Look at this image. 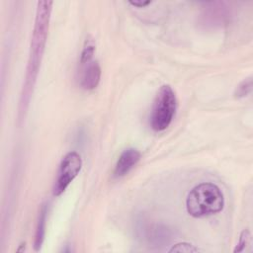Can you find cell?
I'll list each match as a JSON object with an SVG mask.
<instances>
[{"label": "cell", "instance_id": "obj_1", "mask_svg": "<svg viewBox=\"0 0 253 253\" xmlns=\"http://www.w3.org/2000/svg\"><path fill=\"white\" fill-rule=\"evenodd\" d=\"M223 207V194L213 183H201L195 186L186 199L187 212L196 218L215 214L221 211Z\"/></svg>", "mask_w": 253, "mask_h": 253}, {"label": "cell", "instance_id": "obj_2", "mask_svg": "<svg viewBox=\"0 0 253 253\" xmlns=\"http://www.w3.org/2000/svg\"><path fill=\"white\" fill-rule=\"evenodd\" d=\"M52 2L42 1L38 3L36 26L34 31V37L31 45V55L29 61L28 79L27 83L31 80H35L37 75V70L39 63L41 61V56L43 51V46L46 38V32L48 29V21L50 15V8Z\"/></svg>", "mask_w": 253, "mask_h": 253}, {"label": "cell", "instance_id": "obj_3", "mask_svg": "<svg viewBox=\"0 0 253 253\" xmlns=\"http://www.w3.org/2000/svg\"><path fill=\"white\" fill-rule=\"evenodd\" d=\"M177 98L175 92L169 85L160 87L150 115V126L155 131H162L166 129L176 113Z\"/></svg>", "mask_w": 253, "mask_h": 253}, {"label": "cell", "instance_id": "obj_4", "mask_svg": "<svg viewBox=\"0 0 253 253\" xmlns=\"http://www.w3.org/2000/svg\"><path fill=\"white\" fill-rule=\"evenodd\" d=\"M82 167V159L79 153L76 151H70L62 158L57 176L54 181L52 193L54 196L61 195L74 178L79 174Z\"/></svg>", "mask_w": 253, "mask_h": 253}, {"label": "cell", "instance_id": "obj_5", "mask_svg": "<svg viewBox=\"0 0 253 253\" xmlns=\"http://www.w3.org/2000/svg\"><path fill=\"white\" fill-rule=\"evenodd\" d=\"M81 68L79 71V84L85 90H92L96 88L101 79V67L98 61L93 59L80 63Z\"/></svg>", "mask_w": 253, "mask_h": 253}, {"label": "cell", "instance_id": "obj_6", "mask_svg": "<svg viewBox=\"0 0 253 253\" xmlns=\"http://www.w3.org/2000/svg\"><path fill=\"white\" fill-rule=\"evenodd\" d=\"M139 159H140V153L137 149L132 147L125 149L121 153L115 165V169L113 172L114 177L120 178L126 175L135 166V164L139 161Z\"/></svg>", "mask_w": 253, "mask_h": 253}, {"label": "cell", "instance_id": "obj_7", "mask_svg": "<svg viewBox=\"0 0 253 253\" xmlns=\"http://www.w3.org/2000/svg\"><path fill=\"white\" fill-rule=\"evenodd\" d=\"M45 215H46V208H45V206H42V208L40 211L36 235H35V249L36 250H39L41 248L42 241H43V237H44V233H45Z\"/></svg>", "mask_w": 253, "mask_h": 253}, {"label": "cell", "instance_id": "obj_8", "mask_svg": "<svg viewBox=\"0 0 253 253\" xmlns=\"http://www.w3.org/2000/svg\"><path fill=\"white\" fill-rule=\"evenodd\" d=\"M252 91V79L251 77H248L244 79L242 82H240L234 91V96L236 98H243L248 96Z\"/></svg>", "mask_w": 253, "mask_h": 253}, {"label": "cell", "instance_id": "obj_9", "mask_svg": "<svg viewBox=\"0 0 253 253\" xmlns=\"http://www.w3.org/2000/svg\"><path fill=\"white\" fill-rule=\"evenodd\" d=\"M95 52V44L92 40H87L85 42L84 47L82 49L81 55H80V63H85L93 59V55Z\"/></svg>", "mask_w": 253, "mask_h": 253}, {"label": "cell", "instance_id": "obj_10", "mask_svg": "<svg viewBox=\"0 0 253 253\" xmlns=\"http://www.w3.org/2000/svg\"><path fill=\"white\" fill-rule=\"evenodd\" d=\"M201 251L198 247H196L195 245L188 243V242H180L177 243L175 245L172 246V248L169 250L170 253L173 252H179V253H195V252H199Z\"/></svg>", "mask_w": 253, "mask_h": 253}, {"label": "cell", "instance_id": "obj_11", "mask_svg": "<svg viewBox=\"0 0 253 253\" xmlns=\"http://www.w3.org/2000/svg\"><path fill=\"white\" fill-rule=\"evenodd\" d=\"M250 240H251V233H250V230L249 229H244L242 230V232L240 233V236H239V240H238V243L236 245V247L234 248L233 252L234 253H238V252H242L245 247L247 245H249L250 243Z\"/></svg>", "mask_w": 253, "mask_h": 253}, {"label": "cell", "instance_id": "obj_12", "mask_svg": "<svg viewBox=\"0 0 253 253\" xmlns=\"http://www.w3.org/2000/svg\"><path fill=\"white\" fill-rule=\"evenodd\" d=\"M128 3L137 8H144L151 3V1H128Z\"/></svg>", "mask_w": 253, "mask_h": 253}]
</instances>
